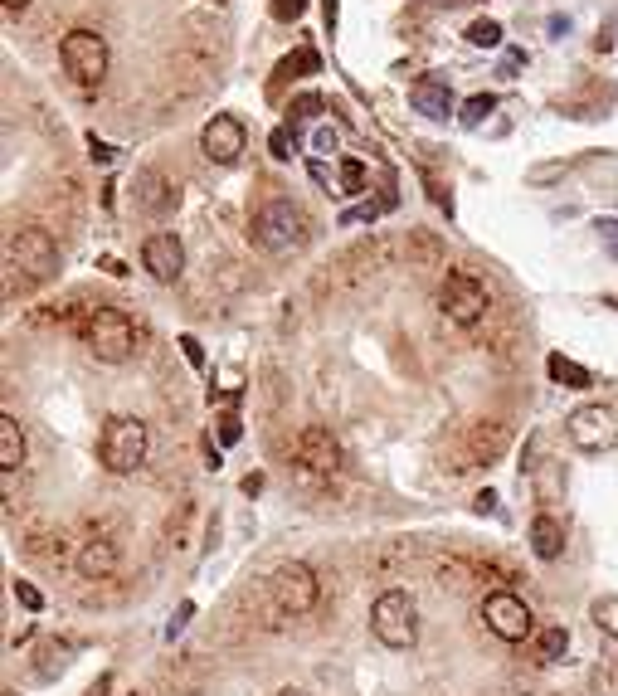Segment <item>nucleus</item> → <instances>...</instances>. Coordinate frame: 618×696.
Here are the masks:
<instances>
[{
	"label": "nucleus",
	"instance_id": "nucleus-1",
	"mask_svg": "<svg viewBox=\"0 0 618 696\" xmlns=\"http://www.w3.org/2000/svg\"><path fill=\"white\" fill-rule=\"evenodd\" d=\"M78 341L88 346V356L93 361H103V366H122V361H132V351H137V327H132V317L122 312V307H88L78 322Z\"/></svg>",
	"mask_w": 618,
	"mask_h": 696
},
{
	"label": "nucleus",
	"instance_id": "nucleus-2",
	"mask_svg": "<svg viewBox=\"0 0 618 696\" xmlns=\"http://www.w3.org/2000/svg\"><path fill=\"white\" fill-rule=\"evenodd\" d=\"M146 453H151V429H146L137 414H112L108 424H103V434H98V463L108 473H117V477L137 473L146 463Z\"/></svg>",
	"mask_w": 618,
	"mask_h": 696
},
{
	"label": "nucleus",
	"instance_id": "nucleus-3",
	"mask_svg": "<svg viewBox=\"0 0 618 696\" xmlns=\"http://www.w3.org/2000/svg\"><path fill=\"white\" fill-rule=\"evenodd\" d=\"M370 633L380 648L390 653H409L419 643V604L409 589H385L375 604H370Z\"/></svg>",
	"mask_w": 618,
	"mask_h": 696
},
{
	"label": "nucleus",
	"instance_id": "nucleus-4",
	"mask_svg": "<svg viewBox=\"0 0 618 696\" xmlns=\"http://www.w3.org/2000/svg\"><path fill=\"white\" fill-rule=\"evenodd\" d=\"M249 239L263 254H288L307 239V215L292 200H263L254 210V220H249Z\"/></svg>",
	"mask_w": 618,
	"mask_h": 696
},
{
	"label": "nucleus",
	"instance_id": "nucleus-5",
	"mask_svg": "<svg viewBox=\"0 0 618 696\" xmlns=\"http://www.w3.org/2000/svg\"><path fill=\"white\" fill-rule=\"evenodd\" d=\"M59 64H64V74L78 88H98L112 69V49L98 30H69V35L59 39Z\"/></svg>",
	"mask_w": 618,
	"mask_h": 696
},
{
	"label": "nucleus",
	"instance_id": "nucleus-6",
	"mask_svg": "<svg viewBox=\"0 0 618 696\" xmlns=\"http://www.w3.org/2000/svg\"><path fill=\"white\" fill-rule=\"evenodd\" d=\"M5 258H10V268H20L25 278H54L59 273V244H54V234L49 229H39V224H20V229H10V239H5Z\"/></svg>",
	"mask_w": 618,
	"mask_h": 696
},
{
	"label": "nucleus",
	"instance_id": "nucleus-7",
	"mask_svg": "<svg viewBox=\"0 0 618 696\" xmlns=\"http://www.w3.org/2000/svg\"><path fill=\"white\" fill-rule=\"evenodd\" d=\"M268 594H273V609H278L283 619H302V614H312V609H317L322 585H317V570H312V565L288 560V565H278V570H273Z\"/></svg>",
	"mask_w": 618,
	"mask_h": 696
},
{
	"label": "nucleus",
	"instance_id": "nucleus-8",
	"mask_svg": "<svg viewBox=\"0 0 618 696\" xmlns=\"http://www.w3.org/2000/svg\"><path fill=\"white\" fill-rule=\"evenodd\" d=\"M292 463H297V473L307 477V482H331V477L341 473V443L331 429L322 424H307L297 443H292Z\"/></svg>",
	"mask_w": 618,
	"mask_h": 696
},
{
	"label": "nucleus",
	"instance_id": "nucleus-9",
	"mask_svg": "<svg viewBox=\"0 0 618 696\" xmlns=\"http://www.w3.org/2000/svg\"><path fill=\"white\" fill-rule=\"evenodd\" d=\"M482 623H487V633H497L502 643H526V638L536 633L531 604H526L521 594H511V589H492V594L482 599Z\"/></svg>",
	"mask_w": 618,
	"mask_h": 696
},
{
	"label": "nucleus",
	"instance_id": "nucleus-10",
	"mask_svg": "<svg viewBox=\"0 0 618 696\" xmlns=\"http://www.w3.org/2000/svg\"><path fill=\"white\" fill-rule=\"evenodd\" d=\"M565 434L580 453H614L618 448V409L609 404H580L565 419Z\"/></svg>",
	"mask_w": 618,
	"mask_h": 696
},
{
	"label": "nucleus",
	"instance_id": "nucleus-11",
	"mask_svg": "<svg viewBox=\"0 0 618 696\" xmlns=\"http://www.w3.org/2000/svg\"><path fill=\"white\" fill-rule=\"evenodd\" d=\"M438 312L453 327H477L487 317V288L477 283L473 273H448L443 288H438Z\"/></svg>",
	"mask_w": 618,
	"mask_h": 696
},
{
	"label": "nucleus",
	"instance_id": "nucleus-12",
	"mask_svg": "<svg viewBox=\"0 0 618 696\" xmlns=\"http://www.w3.org/2000/svg\"><path fill=\"white\" fill-rule=\"evenodd\" d=\"M249 147V132H244V122L239 117H229V112H219L205 122V132H200V151L215 161V166H234L239 156Z\"/></svg>",
	"mask_w": 618,
	"mask_h": 696
},
{
	"label": "nucleus",
	"instance_id": "nucleus-13",
	"mask_svg": "<svg viewBox=\"0 0 618 696\" xmlns=\"http://www.w3.org/2000/svg\"><path fill=\"white\" fill-rule=\"evenodd\" d=\"M142 263L146 273L156 278V283H176L185 273V244L181 234H171V229H161V234H151L142 244Z\"/></svg>",
	"mask_w": 618,
	"mask_h": 696
},
{
	"label": "nucleus",
	"instance_id": "nucleus-14",
	"mask_svg": "<svg viewBox=\"0 0 618 696\" xmlns=\"http://www.w3.org/2000/svg\"><path fill=\"white\" fill-rule=\"evenodd\" d=\"M73 565H78L83 580H112L117 565H122V546H117L112 536H88V541L78 546V555H73Z\"/></svg>",
	"mask_w": 618,
	"mask_h": 696
},
{
	"label": "nucleus",
	"instance_id": "nucleus-15",
	"mask_svg": "<svg viewBox=\"0 0 618 696\" xmlns=\"http://www.w3.org/2000/svg\"><path fill=\"white\" fill-rule=\"evenodd\" d=\"M132 190H137V210H146V215H171L176 210V185H171V176L166 171H156V166H146V171H137V181H132Z\"/></svg>",
	"mask_w": 618,
	"mask_h": 696
},
{
	"label": "nucleus",
	"instance_id": "nucleus-16",
	"mask_svg": "<svg viewBox=\"0 0 618 696\" xmlns=\"http://www.w3.org/2000/svg\"><path fill=\"white\" fill-rule=\"evenodd\" d=\"M409 108L434 117V122H448V117H453V83L443 74H424L414 88H409Z\"/></svg>",
	"mask_w": 618,
	"mask_h": 696
},
{
	"label": "nucleus",
	"instance_id": "nucleus-17",
	"mask_svg": "<svg viewBox=\"0 0 618 696\" xmlns=\"http://www.w3.org/2000/svg\"><path fill=\"white\" fill-rule=\"evenodd\" d=\"M507 424H497V419H492V424H477L473 434H468V463H473V468H487V463H497V458H502V453H507Z\"/></svg>",
	"mask_w": 618,
	"mask_h": 696
},
{
	"label": "nucleus",
	"instance_id": "nucleus-18",
	"mask_svg": "<svg viewBox=\"0 0 618 696\" xmlns=\"http://www.w3.org/2000/svg\"><path fill=\"white\" fill-rule=\"evenodd\" d=\"M25 453H30V443H25L20 419L15 414H0V468L5 473H20L25 468Z\"/></svg>",
	"mask_w": 618,
	"mask_h": 696
},
{
	"label": "nucleus",
	"instance_id": "nucleus-19",
	"mask_svg": "<svg viewBox=\"0 0 618 696\" xmlns=\"http://www.w3.org/2000/svg\"><path fill=\"white\" fill-rule=\"evenodd\" d=\"M531 550H536V560H560V550H565V526H560L550 512H541L531 521Z\"/></svg>",
	"mask_w": 618,
	"mask_h": 696
},
{
	"label": "nucleus",
	"instance_id": "nucleus-20",
	"mask_svg": "<svg viewBox=\"0 0 618 696\" xmlns=\"http://www.w3.org/2000/svg\"><path fill=\"white\" fill-rule=\"evenodd\" d=\"M73 662V648L69 643H59V638H49V643H39L35 648V677L39 682H54V677H64Z\"/></svg>",
	"mask_w": 618,
	"mask_h": 696
},
{
	"label": "nucleus",
	"instance_id": "nucleus-21",
	"mask_svg": "<svg viewBox=\"0 0 618 696\" xmlns=\"http://www.w3.org/2000/svg\"><path fill=\"white\" fill-rule=\"evenodd\" d=\"M589 619H594V628H599L604 638H614V643H618V594L594 599V604H589Z\"/></svg>",
	"mask_w": 618,
	"mask_h": 696
},
{
	"label": "nucleus",
	"instance_id": "nucleus-22",
	"mask_svg": "<svg viewBox=\"0 0 618 696\" xmlns=\"http://www.w3.org/2000/svg\"><path fill=\"white\" fill-rule=\"evenodd\" d=\"M536 653H541V662H560L565 653H570V633L555 623V628H541L536 633Z\"/></svg>",
	"mask_w": 618,
	"mask_h": 696
},
{
	"label": "nucleus",
	"instance_id": "nucleus-23",
	"mask_svg": "<svg viewBox=\"0 0 618 696\" xmlns=\"http://www.w3.org/2000/svg\"><path fill=\"white\" fill-rule=\"evenodd\" d=\"M477 575H482V565H468V560H448V565L438 570V580H443V589H458V594H463V589L473 585Z\"/></svg>",
	"mask_w": 618,
	"mask_h": 696
},
{
	"label": "nucleus",
	"instance_id": "nucleus-24",
	"mask_svg": "<svg viewBox=\"0 0 618 696\" xmlns=\"http://www.w3.org/2000/svg\"><path fill=\"white\" fill-rule=\"evenodd\" d=\"M550 380H560V385H575V390H589V370L575 366V361H565V356H550L546 361Z\"/></svg>",
	"mask_w": 618,
	"mask_h": 696
},
{
	"label": "nucleus",
	"instance_id": "nucleus-25",
	"mask_svg": "<svg viewBox=\"0 0 618 696\" xmlns=\"http://www.w3.org/2000/svg\"><path fill=\"white\" fill-rule=\"evenodd\" d=\"M492 108H497L492 93H473V98L463 103V117H458V122H463V127H482V122L492 117Z\"/></svg>",
	"mask_w": 618,
	"mask_h": 696
},
{
	"label": "nucleus",
	"instance_id": "nucleus-26",
	"mask_svg": "<svg viewBox=\"0 0 618 696\" xmlns=\"http://www.w3.org/2000/svg\"><path fill=\"white\" fill-rule=\"evenodd\" d=\"M589 696H618V662H599L589 672Z\"/></svg>",
	"mask_w": 618,
	"mask_h": 696
},
{
	"label": "nucleus",
	"instance_id": "nucleus-27",
	"mask_svg": "<svg viewBox=\"0 0 618 696\" xmlns=\"http://www.w3.org/2000/svg\"><path fill=\"white\" fill-rule=\"evenodd\" d=\"M468 44H473V49H497V44H502V25H497V20L468 25Z\"/></svg>",
	"mask_w": 618,
	"mask_h": 696
},
{
	"label": "nucleus",
	"instance_id": "nucleus-28",
	"mask_svg": "<svg viewBox=\"0 0 618 696\" xmlns=\"http://www.w3.org/2000/svg\"><path fill=\"white\" fill-rule=\"evenodd\" d=\"M292 74H317V54H312V49H297V59H283L273 78L283 83V78H292Z\"/></svg>",
	"mask_w": 618,
	"mask_h": 696
},
{
	"label": "nucleus",
	"instance_id": "nucleus-29",
	"mask_svg": "<svg viewBox=\"0 0 618 696\" xmlns=\"http://www.w3.org/2000/svg\"><path fill=\"white\" fill-rule=\"evenodd\" d=\"M341 190H346V195L365 190V161H356V156H346V161H341Z\"/></svg>",
	"mask_w": 618,
	"mask_h": 696
},
{
	"label": "nucleus",
	"instance_id": "nucleus-30",
	"mask_svg": "<svg viewBox=\"0 0 618 696\" xmlns=\"http://www.w3.org/2000/svg\"><path fill=\"white\" fill-rule=\"evenodd\" d=\"M302 15H307V0H273V20L292 25V20H302Z\"/></svg>",
	"mask_w": 618,
	"mask_h": 696
},
{
	"label": "nucleus",
	"instance_id": "nucleus-31",
	"mask_svg": "<svg viewBox=\"0 0 618 696\" xmlns=\"http://www.w3.org/2000/svg\"><path fill=\"white\" fill-rule=\"evenodd\" d=\"M268 147H273V156H278V161H292V147H297V137H292V127H278Z\"/></svg>",
	"mask_w": 618,
	"mask_h": 696
},
{
	"label": "nucleus",
	"instance_id": "nucleus-32",
	"mask_svg": "<svg viewBox=\"0 0 618 696\" xmlns=\"http://www.w3.org/2000/svg\"><path fill=\"white\" fill-rule=\"evenodd\" d=\"M322 108H327L322 93H302V98H292V117H317Z\"/></svg>",
	"mask_w": 618,
	"mask_h": 696
},
{
	"label": "nucleus",
	"instance_id": "nucleus-33",
	"mask_svg": "<svg viewBox=\"0 0 618 696\" xmlns=\"http://www.w3.org/2000/svg\"><path fill=\"white\" fill-rule=\"evenodd\" d=\"M15 599H20L30 614H39V609H44V594H39L35 585H25V580H15Z\"/></svg>",
	"mask_w": 618,
	"mask_h": 696
},
{
	"label": "nucleus",
	"instance_id": "nucleus-34",
	"mask_svg": "<svg viewBox=\"0 0 618 696\" xmlns=\"http://www.w3.org/2000/svg\"><path fill=\"white\" fill-rule=\"evenodd\" d=\"M594 229H599V239H604V249H609V254L618 258V220H599V224H594Z\"/></svg>",
	"mask_w": 618,
	"mask_h": 696
},
{
	"label": "nucleus",
	"instance_id": "nucleus-35",
	"mask_svg": "<svg viewBox=\"0 0 618 696\" xmlns=\"http://www.w3.org/2000/svg\"><path fill=\"white\" fill-rule=\"evenodd\" d=\"M239 434H244V429H239V419H234V414H224V419H219V443H239Z\"/></svg>",
	"mask_w": 618,
	"mask_h": 696
},
{
	"label": "nucleus",
	"instance_id": "nucleus-36",
	"mask_svg": "<svg viewBox=\"0 0 618 696\" xmlns=\"http://www.w3.org/2000/svg\"><path fill=\"white\" fill-rule=\"evenodd\" d=\"M181 351H185V361H190V366H205V351H200V341H195V336H181Z\"/></svg>",
	"mask_w": 618,
	"mask_h": 696
},
{
	"label": "nucleus",
	"instance_id": "nucleus-37",
	"mask_svg": "<svg viewBox=\"0 0 618 696\" xmlns=\"http://www.w3.org/2000/svg\"><path fill=\"white\" fill-rule=\"evenodd\" d=\"M0 10H5V20H20L30 10V0H0Z\"/></svg>",
	"mask_w": 618,
	"mask_h": 696
},
{
	"label": "nucleus",
	"instance_id": "nucleus-38",
	"mask_svg": "<svg viewBox=\"0 0 618 696\" xmlns=\"http://www.w3.org/2000/svg\"><path fill=\"white\" fill-rule=\"evenodd\" d=\"M473 507H477V512H492V507H497V492H492V487H487V492H477Z\"/></svg>",
	"mask_w": 618,
	"mask_h": 696
},
{
	"label": "nucleus",
	"instance_id": "nucleus-39",
	"mask_svg": "<svg viewBox=\"0 0 618 696\" xmlns=\"http://www.w3.org/2000/svg\"><path fill=\"white\" fill-rule=\"evenodd\" d=\"M185 619H190V604H181V609H176V619H171V628H166V638H176V633L185 628Z\"/></svg>",
	"mask_w": 618,
	"mask_h": 696
},
{
	"label": "nucleus",
	"instance_id": "nucleus-40",
	"mask_svg": "<svg viewBox=\"0 0 618 696\" xmlns=\"http://www.w3.org/2000/svg\"><path fill=\"white\" fill-rule=\"evenodd\" d=\"M336 147V132H331V127H322V132H317V151H331Z\"/></svg>",
	"mask_w": 618,
	"mask_h": 696
},
{
	"label": "nucleus",
	"instance_id": "nucleus-41",
	"mask_svg": "<svg viewBox=\"0 0 618 696\" xmlns=\"http://www.w3.org/2000/svg\"><path fill=\"white\" fill-rule=\"evenodd\" d=\"M108 692H112V677H98V682H93L83 696H108Z\"/></svg>",
	"mask_w": 618,
	"mask_h": 696
},
{
	"label": "nucleus",
	"instance_id": "nucleus-42",
	"mask_svg": "<svg viewBox=\"0 0 618 696\" xmlns=\"http://www.w3.org/2000/svg\"><path fill=\"white\" fill-rule=\"evenodd\" d=\"M322 15H327V30H336V0H322Z\"/></svg>",
	"mask_w": 618,
	"mask_h": 696
},
{
	"label": "nucleus",
	"instance_id": "nucleus-43",
	"mask_svg": "<svg viewBox=\"0 0 618 696\" xmlns=\"http://www.w3.org/2000/svg\"><path fill=\"white\" fill-rule=\"evenodd\" d=\"M93 161H112V147H103L98 137H93Z\"/></svg>",
	"mask_w": 618,
	"mask_h": 696
},
{
	"label": "nucleus",
	"instance_id": "nucleus-44",
	"mask_svg": "<svg viewBox=\"0 0 618 696\" xmlns=\"http://www.w3.org/2000/svg\"><path fill=\"white\" fill-rule=\"evenodd\" d=\"M278 696H312V692H302V687H283Z\"/></svg>",
	"mask_w": 618,
	"mask_h": 696
},
{
	"label": "nucleus",
	"instance_id": "nucleus-45",
	"mask_svg": "<svg viewBox=\"0 0 618 696\" xmlns=\"http://www.w3.org/2000/svg\"><path fill=\"white\" fill-rule=\"evenodd\" d=\"M5 696H20V692H15V687H5Z\"/></svg>",
	"mask_w": 618,
	"mask_h": 696
}]
</instances>
